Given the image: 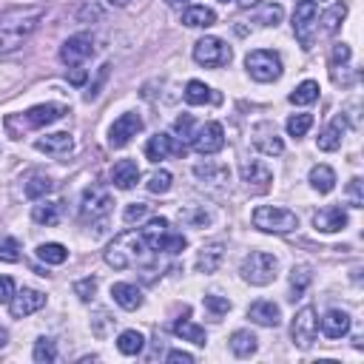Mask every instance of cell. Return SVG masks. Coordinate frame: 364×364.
Returning <instances> with one entry per match:
<instances>
[{"label":"cell","instance_id":"cell-1","mask_svg":"<svg viewBox=\"0 0 364 364\" xmlns=\"http://www.w3.org/2000/svg\"><path fill=\"white\" fill-rule=\"evenodd\" d=\"M43 6H23V9H9L0 14V54L20 48L40 26L43 20Z\"/></svg>","mask_w":364,"mask_h":364},{"label":"cell","instance_id":"cell-2","mask_svg":"<svg viewBox=\"0 0 364 364\" xmlns=\"http://www.w3.org/2000/svg\"><path fill=\"white\" fill-rule=\"evenodd\" d=\"M148 242L142 236V230H125L119 233L108 247H105V262L114 267V270H128V267H136L139 262L148 259Z\"/></svg>","mask_w":364,"mask_h":364},{"label":"cell","instance_id":"cell-3","mask_svg":"<svg viewBox=\"0 0 364 364\" xmlns=\"http://www.w3.org/2000/svg\"><path fill=\"white\" fill-rule=\"evenodd\" d=\"M276 270H279V259H276L273 253H267V250H250V253L242 259V264H239L242 279H245L247 284H253V287L270 284V282L276 279Z\"/></svg>","mask_w":364,"mask_h":364},{"label":"cell","instance_id":"cell-4","mask_svg":"<svg viewBox=\"0 0 364 364\" xmlns=\"http://www.w3.org/2000/svg\"><path fill=\"white\" fill-rule=\"evenodd\" d=\"M250 219H253V228H259L264 233H279V236L299 228V216L279 205H259Z\"/></svg>","mask_w":364,"mask_h":364},{"label":"cell","instance_id":"cell-5","mask_svg":"<svg viewBox=\"0 0 364 364\" xmlns=\"http://www.w3.org/2000/svg\"><path fill=\"white\" fill-rule=\"evenodd\" d=\"M316 31H318V6H316V0H299L296 11H293V34H296L299 46L313 48Z\"/></svg>","mask_w":364,"mask_h":364},{"label":"cell","instance_id":"cell-6","mask_svg":"<svg viewBox=\"0 0 364 364\" xmlns=\"http://www.w3.org/2000/svg\"><path fill=\"white\" fill-rule=\"evenodd\" d=\"M245 68L256 82H273L282 77V57L270 48H256L245 57Z\"/></svg>","mask_w":364,"mask_h":364},{"label":"cell","instance_id":"cell-7","mask_svg":"<svg viewBox=\"0 0 364 364\" xmlns=\"http://www.w3.org/2000/svg\"><path fill=\"white\" fill-rule=\"evenodd\" d=\"M193 60L205 68H219L230 63V46L219 37H202L193 43Z\"/></svg>","mask_w":364,"mask_h":364},{"label":"cell","instance_id":"cell-8","mask_svg":"<svg viewBox=\"0 0 364 364\" xmlns=\"http://www.w3.org/2000/svg\"><path fill=\"white\" fill-rule=\"evenodd\" d=\"M316 333H318V316H316V310L307 304V307H301V310L293 316L290 338H293V344H296L299 350H307V347H313Z\"/></svg>","mask_w":364,"mask_h":364},{"label":"cell","instance_id":"cell-9","mask_svg":"<svg viewBox=\"0 0 364 364\" xmlns=\"http://www.w3.org/2000/svg\"><path fill=\"white\" fill-rule=\"evenodd\" d=\"M111 205H114V196H111L108 188H102V185H88V188L82 191L80 213H82L85 219H100V216H105V213L111 210Z\"/></svg>","mask_w":364,"mask_h":364},{"label":"cell","instance_id":"cell-10","mask_svg":"<svg viewBox=\"0 0 364 364\" xmlns=\"http://www.w3.org/2000/svg\"><path fill=\"white\" fill-rule=\"evenodd\" d=\"M139 131H142V117L134 114V111H128V114L117 117L114 125L108 128V145H111V148H122V145H128Z\"/></svg>","mask_w":364,"mask_h":364},{"label":"cell","instance_id":"cell-11","mask_svg":"<svg viewBox=\"0 0 364 364\" xmlns=\"http://www.w3.org/2000/svg\"><path fill=\"white\" fill-rule=\"evenodd\" d=\"M65 114H68L65 105H60V102H46V105L28 108L26 114H20V117H14V119H20L23 128H43V125H51V122L63 119Z\"/></svg>","mask_w":364,"mask_h":364},{"label":"cell","instance_id":"cell-12","mask_svg":"<svg viewBox=\"0 0 364 364\" xmlns=\"http://www.w3.org/2000/svg\"><path fill=\"white\" fill-rule=\"evenodd\" d=\"M191 145H193V151L210 156V154H216V151L225 148V128L219 122H205L199 131H193Z\"/></svg>","mask_w":364,"mask_h":364},{"label":"cell","instance_id":"cell-13","mask_svg":"<svg viewBox=\"0 0 364 364\" xmlns=\"http://www.w3.org/2000/svg\"><path fill=\"white\" fill-rule=\"evenodd\" d=\"M242 182L247 185V191L264 193L270 188V182H273V171L262 159H245L242 162Z\"/></svg>","mask_w":364,"mask_h":364},{"label":"cell","instance_id":"cell-14","mask_svg":"<svg viewBox=\"0 0 364 364\" xmlns=\"http://www.w3.org/2000/svg\"><path fill=\"white\" fill-rule=\"evenodd\" d=\"M182 154H185V142H179L171 134H156L145 142V156L151 162H159V159H168V156H182Z\"/></svg>","mask_w":364,"mask_h":364},{"label":"cell","instance_id":"cell-15","mask_svg":"<svg viewBox=\"0 0 364 364\" xmlns=\"http://www.w3.org/2000/svg\"><path fill=\"white\" fill-rule=\"evenodd\" d=\"M94 54V40H91V34H74V37H68L65 43H63V48H60V57H63V63L65 65H80L82 60H88Z\"/></svg>","mask_w":364,"mask_h":364},{"label":"cell","instance_id":"cell-16","mask_svg":"<svg viewBox=\"0 0 364 364\" xmlns=\"http://www.w3.org/2000/svg\"><path fill=\"white\" fill-rule=\"evenodd\" d=\"M193 176L202 182V185H208V188H228V182H230V171H228V165H222V162H213V159H205V162H199V165H193Z\"/></svg>","mask_w":364,"mask_h":364},{"label":"cell","instance_id":"cell-17","mask_svg":"<svg viewBox=\"0 0 364 364\" xmlns=\"http://www.w3.org/2000/svg\"><path fill=\"white\" fill-rule=\"evenodd\" d=\"M43 304H46V293H40V290H34V287H23V290H17V293L11 296V301H9L14 318L31 316V313H37Z\"/></svg>","mask_w":364,"mask_h":364},{"label":"cell","instance_id":"cell-18","mask_svg":"<svg viewBox=\"0 0 364 364\" xmlns=\"http://www.w3.org/2000/svg\"><path fill=\"white\" fill-rule=\"evenodd\" d=\"M250 136H253L256 151H262V154H267V156H279V154L284 151V142H282V136L276 134V128H273L270 122H259Z\"/></svg>","mask_w":364,"mask_h":364},{"label":"cell","instance_id":"cell-19","mask_svg":"<svg viewBox=\"0 0 364 364\" xmlns=\"http://www.w3.org/2000/svg\"><path fill=\"white\" fill-rule=\"evenodd\" d=\"M313 228L318 233H338L347 228V210L338 205H327L313 216Z\"/></svg>","mask_w":364,"mask_h":364},{"label":"cell","instance_id":"cell-20","mask_svg":"<svg viewBox=\"0 0 364 364\" xmlns=\"http://www.w3.org/2000/svg\"><path fill=\"white\" fill-rule=\"evenodd\" d=\"M34 148L43 151V154H48V156H65V154L74 151V136H71L68 131L46 134V136H40V139L34 142Z\"/></svg>","mask_w":364,"mask_h":364},{"label":"cell","instance_id":"cell-21","mask_svg":"<svg viewBox=\"0 0 364 364\" xmlns=\"http://www.w3.org/2000/svg\"><path fill=\"white\" fill-rule=\"evenodd\" d=\"M247 318L256 321V324H262V327H279L282 324V310H279V304L262 299V301H253L247 307Z\"/></svg>","mask_w":364,"mask_h":364},{"label":"cell","instance_id":"cell-22","mask_svg":"<svg viewBox=\"0 0 364 364\" xmlns=\"http://www.w3.org/2000/svg\"><path fill=\"white\" fill-rule=\"evenodd\" d=\"M111 182H114V188H119V191H131V188L139 182V165H136L134 159H119V162H114V168H111Z\"/></svg>","mask_w":364,"mask_h":364},{"label":"cell","instance_id":"cell-23","mask_svg":"<svg viewBox=\"0 0 364 364\" xmlns=\"http://www.w3.org/2000/svg\"><path fill=\"white\" fill-rule=\"evenodd\" d=\"M222 259H225V245L222 242L202 245V250L196 253V270L199 273H216L222 267Z\"/></svg>","mask_w":364,"mask_h":364},{"label":"cell","instance_id":"cell-24","mask_svg":"<svg viewBox=\"0 0 364 364\" xmlns=\"http://www.w3.org/2000/svg\"><path fill=\"white\" fill-rule=\"evenodd\" d=\"M111 296H114V301H117L122 310H136V307H142V290H139L136 284L117 282V284L111 287Z\"/></svg>","mask_w":364,"mask_h":364},{"label":"cell","instance_id":"cell-25","mask_svg":"<svg viewBox=\"0 0 364 364\" xmlns=\"http://www.w3.org/2000/svg\"><path fill=\"white\" fill-rule=\"evenodd\" d=\"M321 333L327 338H341L350 333V316L344 310H327L321 318Z\"/></svg>","mask_w":364,"mask_h":364},{"label":"cell","instance_id":"cell-26","mask_svg":"<svg viewBox=\"0 0 364 364\" xmlns=\"http://www.w3.org/2000/svg\"><path fill=\"white\" fill-rule=\"evenodd\" d=\"M344 128H347V122H344V117H336L321 134H318V139H316V145H318V151H336V148H341V136H344Z\"/></svg>","mask_w":364,"mask_h":364},{"label":"cell","instance_id":"cell-27","mask_svg":"<svg viewBox=\"0 0 364 364\" xmlns=\"http://www.w3.org/2000/svg\"><path fill=\"white\" fill-rule=\"evenodd\" d=\"M185 102L191 105H205V102H219V94H213L210 85H205L202 80H191L185 85Z\"/></svg>","mask_w":364,"mask_h":364},{"label":"cell","instance_id":"cell-28","mask_svg":"<svg viewBox=\"0 0 364 364\" xmlns=\"http://www.w3.org/2000/svg\"><path fill=\"white\" fill-rule=\"evenodd\" d=\"M307 179H310V188L318 193H330L336 188V171L330 165H313Z\"/></svg>","mask_w":364,"mask_h":364},{"label":"cell","instance_id":"cell-29","mask_svg":"<svg viewBox=\"0 0 364 364\" xmlns=\"http://www.w3.org/2000/svg\"><path fill=\"white\" fill-rule=\"evenodd\" d=\"M60 213H63V202H37L34 208H31V219L37 222V225H46V228H51V225H57L60 222Z\"/></svg>","mask_w":364,"mask_h":364},{"label":"cell","instance_id":"cell-30","mask_svg":"<svg viewBox=\"0 0 364 364\" xmlns=\"http://www.w3.org/2000/svg\"><path fill=\"white\" fill-rule=\"evenodd\" d=\"M182 23L191 26V28H208V26L216 23V14L208 6H191V9L182 11Z\"/></svg>","mask_w":364,"mask_h":364},{"label":"cell","instance_id":"cell-31","mask_svg":"<svg viewBox=\"0 0 364 364\" xmlns=\"http://www.w3.org/2000/svg\"><path fill=\"white\" fill-rule=\"evenodd\" d=\"M173 333H176L182 341H193L196 347H205V341H208L205 327L193 324L191 318H176V321H173Z\"/></svg>","mask_w":364,"mask_h":364},{"label":"cell","instance_id":"cell-32","mask_svg":"<svg viewBox=\"0 0 364 364\" xmlns=\"http://www.w3.org/2000/svg\"><path fill=\"white\" fill-rule=\"evenodd\" d=\"M179 222H185L191 228H205L213 222V213L205 205H185V208H179Z\"/></svg>","mask_w":364,"mask_h":364},{"label":"cell","instance_id":"cell-33","mask_svg":"<svg viewBox=\"0 0 364 364\" xmlns=\"http://www.w3.org/2000/svg\"><path fill=\"white\" fill-rule=\"evenodd\" d=\"M168 230H171L168 219H165V216H154V219H148V225L142 228V236H145V242H148L151 250H159V242L165 239Z\"/></svg>","mask_w":364,"mask_h":364},{"label":"cell","instance_id":"cell-34","mask_svg":"<svg viewBox=\"0 0 364 364\" xmlns=\"http://www.w3.org/2000/svg\"><path fill=\"white\" fill-rule=\"evenodd\" d=\"M259 338L250 333V330H236L233 336H230V350H233V355H239V358H250L253 353H256V344Z\"/></svg>","mask_w":364,"mask_h":364},{"label":"cell","instance_id":"cell-35","mask_svg":"<svg viewBox=\"0 0 364 364\" xmlns=\"http://www.w3.org/2000/svg\"><path fill=\"white\" fill-rule=\"evenodd\" d=\"M145 347V336L139 330H122L119 338H117V350L122 355H139Z\"/></svg>","mask_w":364,"mask_h":364},{"label":"cell","instance_id":"cell-36","mask_svg":"<svg viewBox=\"0 0 364 364\" xmlns=\"http://www.w3.org/2000/svg\"><path fill=\"white\" fill-rule=\"evenodd\" d=\"M310 282H313V270H310V264H296V267L290 270V299L296 301V299L307 290Z\"/></svg>","mask_w":364,"mask_h":364},{"label":"cell","instance_id":"cell-37","mask_svg":"<svg viewBox=\"0 0 364 364\" xmlns=\"http://www.w3.org/2000/svg\"><path fill=\"white\" fill-rule=\"evenodd\" d=\"M287 100H290L293 105H310V102H316V100H318V82H316V80L299 82V85L290 91Z\"/></svg>","mask_w":364,"mask_h":364},{"label":"cell","instance_id":"cell-38","mask_svg":"<svg viewBox=\"0 0 364 364\" xmlns=\"http://www.w3.org/2000/svg\"><path fill=\"white\" fill-rule=\"evenodd\" d=\"M51 188H54L51 176H46V173H31L23 191H26V196H28V199H43L46 193H51Z\"/></svg>","mask_w":364,"mask_h":364},{"label":"cell","instance_id":"cell-39","mask_svg":"<svg viewBox=\"0 0 364 364\" xmlns=\"http://www.w3.org/2000/svg\"><path fill=\"white\" fill-rule=\"evenodd\" d=\"M37 259L46 262V264H63L68 259V250L60 245V242H43L37 247Z\"/></svg>","mask_w":364,"mask_h":364},{"label":"cell","instance_id":"cell-40","mask_svg":"<svg viewBox=\"0 0 364 364\" xmlns=\"http://www.w3.org/2000/svg\"><path fill=\"white\" fill-rule=\"evenodd\" d=\"M344 17H347V3H336V6H330V9L321 14V26H324V31H327V34H336L338 26L344 23Z\"/></svg>","mask_w":364,"mask_h":364},{"label":"cell","instance_id":"cell-41","mask_svg":"<svg viewBox=\"0 0 364 364\" xmlns=\"http://www.w3.org/2000/svg\"><path fill=\"white\" fill-rule=\"evenodd\" d=\"M31 355H34L37 364H54V361H57V344H54V338H46V336L37 338Z\"/></svg>","mask_w":364,"mask_h":364},{"label":"cell","instance_id":"cell-42","mask_svg":"<svg viewBox=\"0 0 364 364\" xmlns=\"http://www.w3.org/2000/svg\"><path fill=\"white\" fill-rule=\"evenodd\" d=\"M171 182H173V176H171V171H165V168H159V171H154V173L148 176V182H145V188H148L151 193H168V191H171Z\"/></svg>","mask_w":364,"mask_h":364},{"label":"cell","instance_id":"cell-43","mask_svg":"<svg viewBox=\"0 0 364 364\" xmlns=\"http://www.w3.org/2000/svg\"><path fill=\"white\" fill-rule=\"evenodd\" d=\"M310 125H313V114H293V117H287V134L290 136H304L307 131H310Z\"/></svg>","mask_w":364,"mask_h":364},{"label":"cell","instance_id":"cell-44","mask_svg":"<svg viewBox=\"0 0 364 364\" xmlns=\"http://www.w3.org/2000/svg\"><path fill=\"white\" fill-rule=\"evenodd\" d=\"M185 247H188V239L182 233H173V230H168L165 239L159 242V250H165V253H182Z\"/></svg>","mask_w":364,"mask_h":364},{"label":"cell","instance_id":"cell-45","mask_svg":"<svg viewBox=\"0 0 364 364\" xmlns=\"http://www.w3.org/2000/svg\"><path fill=\"white\" fill-rule=\"evenodd\" d=\"M0 259L3 262H17L20 259V242L14 236H3L0 239Z\"/></svg>","mask_w":364,"mask_h":364},{"label":"cell","instance_id":"cell-46","mask_svg":"<svg viewBox=\"0 0 364 364\" xmlns=\"http://www.w3.org/2000/svg\"><path fill=\"white\" fill-rule=\"evenodd\" d=\"M282 6L279 3H267L262 11H259V17H256V23H262V26H276L279 20H282Z\"/></svg>","mask_w":364,"mask_h":364},{"label":"cell","instance_id":"cell-47","mask_svg":"<svg viewBox=\"0 0 364 364\" xmlns=\"http://www.w3.org/2000/svg\"><path fill=\"white\" fill-rule=\"evenodd\" d=\"M74 293L80 296V301H91V299H94V293H97V279H94V276H88V279L74 282Z\"/></svg>","mask_w":364,"mask_h":364},{"label":"cell","instance_id":"cell-48","mask_svg":"<svg viewBox=\"0 0 364 364\" xmlns=\"http://www.w3.org/2000/svg\"><path fill=\"white\" fill-rule=\"evenodd\" d=\"M205 307L213 313V316H225L228 310H230V299H225V296H216V293H210V296H205Z\"/></svg>","mask_w":364,"mask_h":364},{"label":"cell","instance_id":"cell-49","mask_svg":"<svg viewBox=\"0 0 364 364\" xmlns=\"http://www.w3.org/2000/svg\"><path fill=\"white\" fill-rule=\"evenodd\" d=\"M173 131L179 134V139L185 142V139H193V117L191 114H182V117H176V122H173Z\"/></svg>","mask_w":364,"mask_h":364},{"label":"cell","instance_id":"cell-50","mask_svg":"<svg viewBox=\"0 0 364 364\" xmlns=\"http://www.w3.org/2000/svg\"><path fill=\"white\" fill-rule=\"evenodd\" d=\"M145 213H148V205H145V202H131V205L125 208V213H122V219H125L128 225H134V222H139V219H145Z\"/></svg>","mask_w":364,"mask_h":364},{"label":"cell","instance_id":"cell-51","mask_svg":"<svg viewBox=\"0 0 364 364\" xmlns=\"http://www.w3.org/2000/svg\"><path fill=\"white\" fill-rule=\"evenodd\" d=\"M350 46L347 43H336L333 46V54H330V68H336V65H344L347 60H350Z\"/></svg>","mask_w":364,"mask_h":364},{"label":"cell","instance_id":"cell-52","mask_svg":"<svg viewBox=\"0 0 364 364\" xmlns=\"http://www.w3.org/2000/svg\"><path fill=\"white\" fill-rule=\"evenodd\" d=\"M347 191H350V205H353V208H361V205H364V193H361V179H358V176L350 179V188H347Z\"/></svg>","mask_w":364,"mask_h":364},{"label":"cell","instance_id":"cell-53","mask_svg":"<svg viewBox=\"0 0 364 364\" xmlns=\"http://www.w3.org/2000/svg\"><path fill=\"white\" fill-rule=\"evenodd\" d=\"M14 296V282L11 276H0V304H9Z\"/></svg>","mask_w":364,"mask_h":364},{"label":"cell","instance_id":"cell-54","mask_svg":"<svg viewBox=\"0 0 364 364\" xmlns=\"http://www.w3.org/2000/svg\"><path fill=\"white\" fill-rule=\"evenodd\" d=\"M108 68H111V65H102V68H100V77H97V82H94V85L85 91V100H94V97L100 94V85H102V80L108 77Z\"/></svg>","mask_w":364,"mask_h":364},{"label":"cell","instance_id":"cell-55","mask_svg":"<svg viewBox=\"0 0 364 364\" xmlns=\"http://www.w3.org/2000/svg\"><path fill=\"white\" fill-rule=\"evenodd\" d=\"M165 361H171V364H176V361L191 364V361H193V355H191V353H185V350H171V353L165 355Z\"/></svg>","mask_w":364,"mask_h":364},{"label":"cell","instance_id":"cell-56","mask_svg":"<svg viewBox=\"0 0 364 364\" xmlns=\"http://www.w3.org/2000/svg\"><path fill=\"white\" fill-rule=\"evenodd\" d=\"M68 80H71L74 85H82V82H85V71H82L80 65H74V68H71V74H68Z\"/></svg>","mask_w":364,"mask_h":364},{"label":"cell","instance_id":"cell-57","mask_svg":"<svg viewBox=\"0 0 364 364\" xmlns=\"http://www.w3.org/2000/svg\"><path fill=\"white\" fill-rule=\"evenodd\" d=\"M9 344V333H6V327H0V347H6Z\"/></svg>","mask_w":364,"mask_h":364},{"label":"cell","instance_id":"cell-58","mask_svg":"<svg viewBox=\"0 0 364 364\" xmlns=\"http://www.w3.org/2000/svg\"><path fill=\"white\" fill-rule=\"evenodd\" d=\"M262 0H239V6H245V9H250V6H259Z\"/></svg>","mask_w":364,"mask_h":364},{"label":"cell","instance_id":"cell-59","mask_svg":"<svg viewBox=\"0 0 364 364\" xmlns=\"http://www.w3.org/2000/svg\"><path fill=\"white\" fill-rule=\"evenodd\" d=\"M131 0H108V6H128Z\"/></svg>","mask_w":364,"mask_h":364},{"label":"cell","instance_id":"cell-60","mask_svg":"<svg viewBox=\"0 0 364 364\" xmlns=\"http://www.w3.org/2000/svg\"><path fill=\"white\" fill-rule=\"evenodd\" d=\"M168 3H171V6H185L188 0H168Z\"/></svg>","mask_w":364,"mask_h":364},{"label":"cell","instance_id":"cell-61","mask_svg":"<svg viewBox=\"0 0 364 364\" xmlns=\"http://www.w3.org/2000/svg\"><path fill=\"white\" fill-rule=\"evenodd\" d=\"M222 3H228V0H222Z\"/></svg>","mask_w":364,"mask_h":364}]
</instances>
